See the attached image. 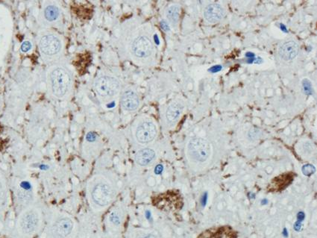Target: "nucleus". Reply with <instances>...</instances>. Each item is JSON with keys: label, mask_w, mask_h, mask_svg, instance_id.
<instances>
[{"label": "nucleus", "mask_w": 317, "mask_h": 238, "mask_svg": "<svg viewBox=\"0 0 317 238\" xmlns=\"http://www.w3.org/2000/svg\"><path fill=\"white\" fill-rule=\"evenodd\" d=\"M183 108V106L178 102H175L170 104L166 112V119H167V123L170 124L176 123L182 114Z\"/></svg>", "instance_id": "nucleus-17"}, {"label": "nucleus", "mask_w": 317, "mask_h": 238, "mask_svg": "<svg viewBox=\"0 0 317 238\" xmlns=\"http://www.w3.org/2000/svg\"><path fill=\"white\" fill-rule=\"evenodd\" d=\"M126 217V211L122 205H117L111 209L107 216L106 224L108 229L117 232L121 231Z\"/></svg>", "instance_id": "nucleus-10"}, {"label": "nucleus", "mask_w": 317, "mask_h": 238, "mask_svg": "<svg viewBox=\"0 0 317 238\" xmlns=\"http://www.w3.org/2000/svg\"><path fill=\"white\" fill-rule=\"evenodd\" d=\"M17 205L22 207V210L33 205L34 192L32 185L27 182H22L17 186L15 193Z\"/></svg>", "instance_id": "nucleus-9"}, {"label": "nucleus", "mask_w": 317, "mask_h": 238, "mask_svg": "<svg viewBox=\"0 0 317 238\" xmlns=\"http://www.w3.org/2000/svg\"><path fill=\"white\" fill-rule=\"evenodd\" d=\"M49 84L52 94L57 98H63L71 85V75L66 69L57 67L49 73Z\"/></svg>", "instance_id": "nucleus-4"}, {"label": "nucleus", "mask_w": 317, "mask_h": 238, "mask_svg": "<svg viewBox=\"0 0 317 238\" xmlns=\"http://www.w3.org/2000/svg\"><path fill=\"white\" fill-rule=\"evenodd\" d=\"M129 238H157L155 233L149 230L133 229L129 234Z\"/></svg>", "instance_id": "nucleus-19"}, {"label": "nucleus", "mask_w": 317, "mask_h": 238, "mask_svg": "<svg viewBox=\"0 0 317 238\" xmlns=\"http://www.w3.org/2000/svg\"><path fill=\"white\" fill-rule=\"evenodd\" d=\"M62 48V41L54 34L43 35L39 41V49L41 53L46 56H55L61 52Z\"/></svg>", "instance_id": "nucleus-8"}, {"label": "nucleus", "mask_w": 317, "mask_h": 238, "mask_svg": "<svg viewBox=\"0 0 317 238\" xmlns=\"http://www.w3.org/2000/svg\"><path fill=\"white\" fill-rule=\"evenodd\" d=\"M225 11L220 5L212 3L205 8L204 16L210 23H217L223 19Z\"/></svg>", "instance_id": "nucleus-13"}, {"label": "nucleus", "mask_w": 317, "mask_h": 238, "mask_svg": "<svg viewBox=\"0 0 317 238\" xmlns=\"http://www.w3.org/2000/svg\"><path fill=\"white\" fill-rule=\"evenodd\" d=\"M259 131L256 130V129L252 131L250 130L249 133V137H250L251 139H256L257 138V135H259Z\"/></svg>", "instance_id": "nucleus-25"}, {"label": "nucleus", "mask_w": 317, "mask_h": 238, "mask_svg": "<svg viewBox=\"0 0 317 238\" xmlns=\"http://www.w3.org/2000/svg\"><path fill=\"white\" fill-rule=\"evenodd\" d=\"M302 172L306 176H310L315 172V167L311 164H306L302 167Z\"/></svg>", "instance_id": "nucleus-22"}, {"label": "nucleus", "mask_w": 317, "mask_h": 238, "mask_svg": "<svg viewBox=\"0 0 317 238\" xmlns=\"http://www.w3.org/2000/svg\"><path fill=\"white\" fill-rule=\"evenodd\" d=\"M157 134V129L155 123L148 120L140 122L134 130V137L136 141L142 145L152 142Z\"/></svg>", "instance_id": "nucleus-6"}, {"label": "nucleus", "mask_w": 317, "mask_h": 238, "mask_svg": "<svg viewBox=\"0 0 317 238\" xmlns=\"http://www.w3.org/2000/svg\"><path fill=\"white\" fill-rule=\"evenodd\" d=\"M60 11L55 6H48L44 10V17L49 22H53L58 18Z\"/></svg>", "instance_id": "nucleus-20"}, {"label": "nucleus", "mask_w": 317, "mask_h": 238, "mask_svg": "<svg viewBox=\"0 0 317 238\" xmlns=\"http://www.w3.org/2000/svg\"><path fill=\"white\" fill-rule=\"evenodd\" d=\"M86 195L90 208L103 211L109 208L117 196V186L114 181L105 175L92 177L86 186Z\"/></svg>", "instance_id": "nucleus-1"}, {"label": "nucleus", "mask_w": 317, "mask_h": 238, "mask_svg": "<svg viewBox=\"0 0 317 238\" xmlns=\"http://www.w3.org/2000/svg\"><path fill=\"white\" fill-rule=\"evenodd\" d=\"M187 154L192 162L204 163L207 162L211 156V144L206 140L201 137L192 138L187 144Z\"/></svg>", "instance_id": "nucleus-5"}, {"label": "nucleus", "mask_w": 317, "mask_h": 238, "mask_svg": "<svg viewBox=\"0 0 317 238\" xmlns=\"http://www.w3.org/2000/svg\"><path fill=\"white\" fill-rule=\"evenodd\" d=\"M179 8L177 6H172L168 8L167 11V16L169 21L172 24H176L179 19Z\"/></svg>", "instance_id": "nucleus-21"}, {"label": "nucleus", "mask_w": 317, "mask_h": 238, "mask_svg": "<svg viewBox=\"0 0 317 238\" xmlns=\"http://www.w3.org/2000/svg\"><path fill=\"white\" fill-rule=\"evenodd\" d=\"M300 52L299 45L294 41H287L279 49L280 56L285 61H291L297 56Z\"/></svg>", "instance_id": "nucleus-14"}, {"label": "nucleus", "mask_w": 317, "mask_h": 238, "mask_svg": "<svg viewBox=\"0 0 317 238\" xmlns=\"http://www.w3.org/2000/svg\"><path fill=\"white\" fill-rule=\"evenodd\" d=\"M161 26H162V28L164 29V31H169L170 30V27H169V25L165 22V21H162L161 23Z\"/></svg>", "instance_id": "nucleus-26"}, {"label": "nucleus", "mask_w": 317, "mask_h": 238, "mask_svg": "<svg viewBox=\"0 0 317 238\" xmlns=\"http://www.w3.org/2000/svg\"><path fill=\"white\" fill-rule=\"evenodd\" d=\"M43 213L40 207L32 205L19 213L16 222V234L19 237H34L40 231L43 225Z\"/></svg>", "instance_id": "nucleus-2"}, {"label": "nucleus", "mask_w": 317, "mask_h": 238, "mask_svg": "<svg viewBox=\"0 0 317 238\" xmlns=\"http://www.w3.org/2000/svg\"><path fill=\"white\" fill-rule=\"evenodd\" d=\"M138 96L132 90H127L123 93L121 98V106L125 111H134L139 107Z\"/></svg>", "instance_id": "nucleus-12"}, {"label": "nucleus", "mask_w": 317, "mask_h": 238, "mask_svg": "<svg viewBox=\"0 0 317 238\" xmlns=\"http://www.w3.org/2000/svg\"><path fill=\"white\" fill-rule=\"evenodd\" d=\"M202 238H236V233L231 228H213L204 233Z\"/></svg>", "instance_id": "nucleus-15"}, {"label": "nucleus", "mask_w": 317, "mask_h": 238, "mask_svg": "<svg viewBox=\"0 0 317 238\" xmlns=\"http://www.w3.org/2000/svg\"><path fill=\"white\" fill-rule=\"evenodd\" d=\"M95 90L102 97H111L120 90V83L114 77L102 76L95 82Z\"/></svg>", "instance_id": "nucleus-7"}, {"label": "nucleus", "mask_w": 317, "mask_h": 238, "mask_svg": "<svg viewBox=\"0 0 317 238\" xmlns=\"http://www.w3.org/2000/svg\"><path fill=\"white\" fill-rule=\"evenodd\" d=\"M9 196L7 182L3 174L0 172V210L3 209L7 204Z\"/></svg>", "instance_id": "nucleus-18"}, {"label": "nucleus", "mask_w": 317, "mask_h": 238, "mask_svg": "<svg viewBox=\"0 0 317 238\" xmlns=\"http://www.w3.org/2000/svg\"><path fill=\"white\" fill-rule=\"evenodd\" d=\"M31 48H32V44L29 41H25L21 46V50L23 52H29Z\"/></svg>", "instance_id": "nucleus-24"}, {"label": "nucleus", "mask_w": 317, "mask_h": 238, "mask_svg": "<svg viewBox=\"0 0 317 238\" xmlns=\"http://www.w3.org/2000/svg\"><path fill=\"white\" fill-rule=\"evenodd\" d=\"M153 45L147 37H137L132 44V52L135 56L147 57L152 54Z\"/></svg>", "instance_id": "nucleus-11"}, {"label": "nucleus", "mask_w": 317, "mask_h": 238, "mask_svg": "<svg viewBox=\"0 0 317 238\" xmlns=\"http://www.w3.org/2000/svg\"><path fill=\"white\" fill-rule=\"evenodd\" d=\"M155 157L156 153L154 149L145 148L137 152L134 159H135L136 163L141 167H147L155 160Z\"/></svg>", "instance_id": "nucleus-16"}, {"label": "nucleus", "mask_w": 317, "mask_h": 238, "mask_svg": "<svg viewBox=\"0 0 317 238\" xmlns=\"http://www.w3.org/2000/svg\"><path fill=\"white\" fill-rule=\"evenodd\" d=\"M76 230V223L71 216L59 214L52 219L49 224L48 238H72Z\"/></svg>", "instance_id": "nucleus-3"}, {"label": "nucleus", "mask_w": 317, "mask_h": 238, "mask_svg": "<svg viewBox=\"0 0 317 238\" xmlns=\"http://www.w3.org/2000/svg\"><path fill=\"white\" fill-rule=\"evenodd\" d=\"M302 85H303V88L304 90H305V93H306L307 94H310H310H311L312 87L310 82L308 81V80H304Z\"/></svg>", "instance_id": "nucleus-23"}]
</instances>
